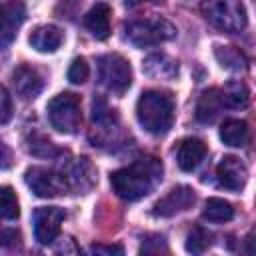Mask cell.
Here are the masks:
<instances>
[{"label": "cell", "instance_id": "6da1fadb", "mask_svg": "<svg viewBox=\"0 0 256 256\" xmlns=\"http://www.w3.org/2000/svg\"><path fill=\"white\" fill-rule=\"evenodd\" d=\"M162 162L154 156H142L132 164L118 168L110 174V184L116 196L134 202L148 196L162 182Z\"/></svg>", "mask_w": 256, "mask_h": 256}, {"label": "cell", "instance_id": "7a4b0ae2", "mask_svg": "<svg viewBox=\"0 0 256 256\" xmlns=\"http://www.w3.org/2000/svg\"><path fill=\"white\" fill-rule=\"evenodd\" d=\"M136 118L140 126L154 134L162 136L172 128L174 122V100L170 94L160 90H146L136 102Z\"/></svg>", "mask_w": 256, "mask_h": 256}, {"label": "cell", "instance_id": "3957f363", "mask_svg": "<svg viewBox=\"0 0 256 256\" xmlns=\"http://www.w3.org/2000/svg\"><path fill=\"white\" fill-rule=\"evenodd\" d=\"M126 40L138 48L154 46L176 36V26L162 16H146L132 20L124 26Z\"/></svg>", "mask_w": 256, "mask_h": 256}, {"label": "cell", "instance_id": "277c9868", "mask_svg": "<svg viewBox=\"0 0 256 256\" xmlns=\"http://www.w3.org/2000/svg\"><path fill=\"white\" fill-rule=\"evenodd\" d=\"M202 14L212 26L224 32H240L248 22L240 0H206L202 2Z\"/></svg>", "mask_w": 256, "mask_h": 256}, {"label": "cell", "instance_id": "5b68a950", "mask_svg": "<svg viewBox=\"0 0 256 256\" xmlns=\"http://www.w3.org/2000/svg\"><path fill=\"white\" fill-rule=\"evenodd\" d=\"M48 120L54 130L62 134H74L80 128L82 112H80V98L72 92H62L48 102Z\"/></svg>", "mask_w": 256, "mask_h": 256}, {"label": "cell", "instance_id": "8992f818", "mask_svg": "<svg viewBox=\"0 0 256 256\" xmlns=\"http://www.w3.org/2000/svg\"><path fill=\"white\" fill-rule=\"evenodd\" d=\"M24 180H26L28 188L40 198H54V196H62L68 190H72L70 180H68L64 170H50V168H42V166H32L26 170Z\"/></svg>", "mask_w": 256, "mask_h": 256}, {"label": "cell", "instance_id": "52a82bcc", "mask_svg": "<svg viewBox=\"0 0 256 256\" xmlns=\"http://www.w3.org/2000/svg\"><path fill=\"white\" fill-rule=\"evenodd\" d=\"M98 78L104 88L122 94L132 84L130 62L120 54H104L98 58Z\"/></svg>", "mask_w": 256, "mask_h": 256}, {"label": "cell", "instance_id": "ba28073f", "mask_svg": "<svg viewBox=\"0 0 256 256\" xmlns=\"http://www.w3.org/2000/svg\"><path fill=\"white\" fill-rule=\"evenodd\" d=\"M66 214L58 206H42L34 210V236L40 244H52L62 228Z\"/></svg>", "mask_w": 256, "mask_h": 256}, {"label": "cell", "instance_id": "9c48e42d", "mask_svg": "<svg viewBox=\"0 0 256 256\" xmlns=\"http://www.w3.org/2000/svg\"><path fill=\"white\" fill-rule=\"evenodd\" d=\"M24 18L26 6L22 0H6L0 4V48L14 42Z\"/></svg>", "mask_w": 256, "mask_h": 256}, {"label": "cell", "instance_id": "30bf717a", "mask_svg": "<svg viewBox=\"0 0 256 256\" xmlns=\"http://www.w3.org/2000/svg\"><path fill=\"white\" fill-rule=\"evenodd\" d=\"M194 202H196V194L190 186H176L154 204L152 214L158 218H170L188 210Z\"/></svg>", "mask_w": 256, "mask_h": 256}, {"label": "cell", "instance_id": "8fae6325", "mask_svg": "<svg viewBox=\"0 0 256 256\" xmlns=\"http://www.w3.org/2000/svg\"><path fill=\"white\" fill-rule=\"evenodd\" d=\"M216 176L220 186L232 192H240L248 180V170L238 156H224L216 166Z\"/></svg>", "mask_w": 256, "mask_h": 256}, {"label": "cell", "instance_id": "7c38bea8", "mask_svg": "<svg viewBox=\"0 0 256 256\" xmlns=\"http://www.w3.org/2000/svg\"><path fill=\"white\" fill-rule=\"evenodd\" d=\"M12 84H14V90L18 96L22 98H36L44 86V80H42V74L28 66V64H20L14 72H12Z\"/></svg>", "mask_w": 256, "mask_h": 256}, {"label": "cell", "instance_id": "4fadbf2b", "mask_svg": "<svg viewBox=\"0 0 256 256\" xmlns=\"http://www.w3.org/2000/svg\"><path fill=\"white\" fill-rule=\"evenodd\" d=\"M206 154H208V148L200 138H184L176 148V162L180 170L192 172L202 164Z\"/></svg>", "mask_w": 256, "mask_h": 256}, {"label": "cell", "instance_id": "5bb4252c", "mask_svg": "<svg viewBox=\"0 0 256 256\" xmlns=\"http://www.w3.org/2000/svg\"><path fill=\"white\" fill-rule=\"evenodd\" d=\"M222 108H224L222 90H218V88L204 90L196 102V120L202 124H210L218 118Z\"/></svg>", "mask_w": 256, "mask_h": 256}, {"label": "cell", "instance_id": "9a60e30c", "mask_svg": "<svg viewBox=\"0 0 256 256\" xmlns=\"http://www.w3.org/2000/svg\"><path fill=\"white\" fill-rule=\"evenodd\" d=\"M110 16H112V10L108 4H96L92 6L86 16H84V26L90 30V34L96 38V40H104L108 38L110 34Z\"/></svg>", "mask_w": 256, "mask_h": 256}, {"label": "cell", "instance_id": "2e32d148", "mask_svg": "<svg viewBox=\"0 0 256 256\" xmlns=\"http://www.w3.org/2000/svg\"><path fill=\"white\" fill-rule=\"evenodd\" d=\"M142 72L154 80H170L178 74V62L166 54H150L142 64Z\"/></svg>", "mask_w": 256, "mask_h": 256}, {"label": "cell", "instance_id": "e0dca14e", "mask_svg": "<svg viewBox=\"0 0 256 256\" xmlns=\"http://www.w3.org/2000/svg\"><path fill=\"white\" fill-rule=\"evenodd\" d=\"M64 40V34L58 26L46 24V26H38L32 30L30 34V44L32 48H36L38 52H56L60 48Z\"/></svg>", "mask_w": 256, "mask_h": 256}, {"label": "cell", "instance_id": "ac0fdd59", "mask_svg": "<svg viewBox=\"0 0 256 256\" xmlns=\"http://www.w3.org/2000/svg\"><path fill=\"white\" fill-rule=\"evenodd\" d=\"M214 56L220 62V66L226 70L242 72L248 68V58L244 56L242 50H238L234 46H214Z\"/></svg>", "mask_w": 256, "mask_h": 256}, {"label": "cell", "instance_id": "d6986e66", "mask_svg": "<svg viewBox=\"0 0 256 256\" xmlns=\"http://www.w3.org/2000/svg\"><path fill=\"white\" fill-rule=\"evenodd\" d=\"M220 138L226 146H234V148H240L246 144L248 140V124L244 120H238V118H230L222 124L220 128Z\"/></svg>", "mask_w": 256, "mask_h": 256}, {"label": "cell", "instance_id": "ffe728a7", "mask_svg": "<svg viewBox=\"0 0 256 256\" xmlns=\"http://www.w3.org/2000/svg\"><path fill=\"white\" fill-rule=\"evenodd\" d=\"M234 216V208L228 200L222 198H208L202 210V218L208 222H228Z\"/></svg>", "mask_w": 256, "mask_h": 256}, {"label": "cell", "instance_id": "44dd1931", "mask_svg": "<svg viewBox=\"0 0 256 256\" xmlns=\"http://www.w3.org/2000/svg\"><path fill=\"white\" fill-rule=\"evenodd\" d=\"M92 124L98 130H112L118 124L116 112L106 104L104 98H94L92 102Z\"/></svg>", "mask_w": 256, "mask_h": 256}, {"label": "cell", "instance_id": "7402d4cb", "mask_svg": "<svg viewBox=\"0 0 256 256\" xmlns=\"http://www.w3.org/2000/svg\"><path fill=\"white\" fill-rule=\"evenodd\" d=\"M222 98L226 108H246L248 104V88L242 82H228L222 88Z\"/></svg>", "mask_w": 256, "mask_h": 256}, {"label": "cell", "instance_id": "603a6c76", "mask_svg": "<svg viewBox=\"0 0 256 256\" xmlns=\"http://www.w3.org/2000/svg\"><path fill=\"white\" fill-rule=\"evenodd\" d=\"M0 216L6 220H16L20 216L18 198L10 186H0Z\"/></svg>", "mask_w": 256, "mask_h": 256}, {"label": "cell", "instance_id": "cb8c5ba5", "mask_svg": "<svg viewBox=\"0 0 256 256\" xmlns=\"http://www.w3.org/2000/svg\"><path fill=\"white\" fill-rule=\"evenodd\" d=\"M210 242H212L210 232L204 230V228H200V226H196V228L188 234V238H186V250L192 252V254H202V252L210 246Z\"/></svg>", "mask_w": 256, "mask_h": 256}, {"label": "cell", "instance_id": "d4e9b609", "mask_svg": "<svg viewBox=\"0 0 256 256\" xmlns=\"http://www.w3.org/2000/svg\"><path fill=\"white\" fill-rule=\"evenodd\" d=\"M88 74H90V68H88L86 60L84 58H74L70 68H68V80L72 84H82V82H86Z\"/></svg>", "mask_w": 256, "mask_h": 256}, {"label": "cell", "instance_id": "484cf974", "mask_svg": "<svg viewBox=\"0 0 256 256\" xmlns=\"http://www.w3.org/2000/svg\"><path fill=\"white\" fill-rule=\"evenodd\" d=\"M140 252H142V254H160V252H168V246H166V242H164L162 236L152 234V236H148V238L142 242Z\"/></svg>", "mask_w": 256, "mask_h": 256}, {"label": "cell", "instance_id": "4316f807", "mask_svg": "<svg viewBox=\"0 0 256 256\" xmlns=\"http://www.w3.org/2000/svg\"><path fill=\"white\" fill-rule=\"evenodd\" d=\"M12 118V98L8 90L0 84V124H6Z\"/></svg>", "mask_w": 256, "mask_h": 256}, {"label": "cell", "instance_id": "83f0119b", "mask_svg": "<svg viewBox=\"0 0 256 256\" xmlns=\"http://www.w3.org/2000/svg\"><path fill=\"white\" fill-rule=\"evenodd\" d=\"M90 252H94V254H122L124 250L118 244H94L90 248Z\"/></svg>", "mask_w": 256, "mask_h": 256}, {"label": "cell", "instance_id": "f1b7e54d", "mask_svg": "<svg viewBox=\"0 0 256 256\" xmlns=\"http://www.w3.org/2000/svg\"><path fill=\"white\" fill-rule=\"evenodd\" d=\"M12 166V150L0 140V170H6Z\"/></svg>", "mask_w": 256, "mask_h": 256}, {"label": "cell", "instance_id": "f546056e", "mask_svg": "<svg viewBox=\"0 0 256 256\" xmlns=\"http://www.w3.org/2000/svg\"><path fill=\"white\" fill-rule=\"evenodd\" d=\"M18 238H20V234L16 232V230H4V228H0V246H10V244H14V242H18Z\"/></svg>", "mask_w": 256, "mask_h": 256}, {"label": "cell", "instance_id": "4dcf8cb0", "mask_svg": "<svg viewBox=\"0 0 256 256\" xmlns=\"http://www.w3.org/2000/svg\"><path fill=\"white\" fill-rule=\"evenodd\" d=\"M142 2H162V0H124V4H126L128 8L138 6V4H142Z\"/></svg>", "mask_w": 256, "mask_h": 256}]
</instances>
